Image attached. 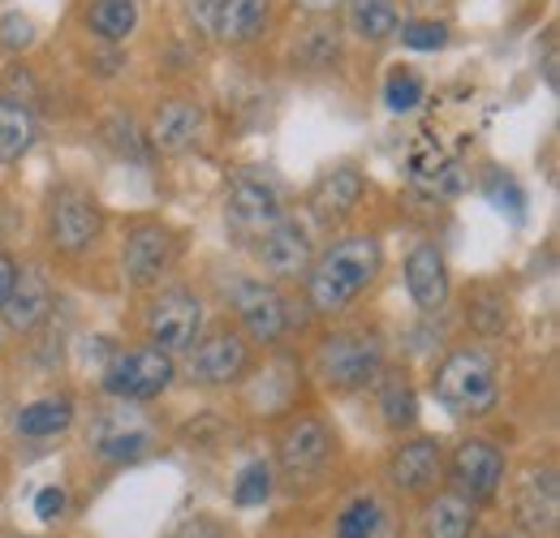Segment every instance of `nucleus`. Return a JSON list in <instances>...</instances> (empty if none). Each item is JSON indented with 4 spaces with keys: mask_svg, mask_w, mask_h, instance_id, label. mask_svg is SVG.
Segmentation results:
<instances>
[{
    "mask_svg": "<svg viewBox=\"0 0 560 538\" xmlns=\"http://www.w3.org/2000/svg\"><path fill=\"white\" fill-rule=\"evenodd\" d=\"M384 271V246L371 233L337 237L328 250H319L306 268V306L324 319L350 311L353 302L380 280Z\"/></svg>",
    "mask_w": 560,
    "mask_h": 538,
    "instance_id": "obj_1",
    "label": "nucleus"
},
{
    "mask_svg": "<svg viewBox=\"0 0 560 538\" xmlns=\"http://www.w3.org/2000/svg\"><path fill=\"white\" fill-rule=\"evenodd\" d=\"M435 401L444 405L453 418H483L500 401V375L488 349L475 344H457L444 353V362L435 366L431 379Z\"/></svg>",
    "mask_w": 560,
    "mask_h": 538,
    "instance_id": "obj_2",
    "label": "nucleus"
},
{
    "mask_svg": "<svg viewBox=\"0 0 560 538\" xmlns=\"http://www.w3.org/2000/svg\"><path fill=\"white\" fill-rule=\"evenodd\" d=\"M384 371V337L366 328H341L315 344V379L332 393H358Z\"/></svg>",
    "mask_w": 560,
    "mask_h": 538,
    "instance_id": "obj_3",
    "label": "nucleus"
},
{
    "mask_svg": "<svg viewBox=\"0 0 560 538\" xmlns=\"http://www.w3.org/2000/svg\"><path fill=\"white\" fill-rule=\"evenodd\" d=\"M177 366L173 353L155 349V344H139V349H121L108 366H104V393L117 401H155L168 384H173Z\"/></svg>",
    "mask_w": 560,
    "mask_h": 538,
    "instance_id": "obj_4",
    "label": "nucleus"
},
{
    "mask_svg": "<svg viewBox=\"0 0 560 538\" xmlns=\"http://www.w3.org/2000/svg\"><path fill=\"white\" fill-rule=\"evenodd\" d=\"M147 340L164 353H186L203 337V302L190 289H164L147 302Z\"/></svg>",
    "mask_w": 560,
    "mask_h": 538,
    "instance_id": "obj_5",
    "label": "nucleus"
},
{
    "mask_svg": "<svg viewBox=\"0 0 560 538\" xmlns=\"http://www.w3.org/2000/svg\"><path fill=\"white\" fill-rule=\"evenodd\" d=\"M177 255H182V242L168 224L135 220L130 233H126V246H121V268H126V280L135 289H155L173 271Z\"/></svg>",
    "mask_w": 560,
    "mask_h": 538,
    "instance_id": "obj_6",
    "label": "nucleus"
},
{
    "mask_svg": "<svg viewBox=\"0 0 560 538\" xmlns=\"http://www.w3.org/2000/svg\"><path fill=\"white\" fill-rule=\"evenodd\" d=\"M104 233V207L82 186H61L48 202V242L61 255H86Z\"/></svg>",
    "mask_w": 560,
    "mask_h": 538,
    "instance_id": "obj_7",
    "label": "nucleus"
},
{
    "mask_svg": "<svg viewBox=\"0 0 560 538\" xmlns=\"http://www.w3.org/2000/svg\"><path fill=\"white\" fill-rule=\"evenodd\" d=\"M186 353H190L186 375L199 388H229L250 371V344L242 332H229V328H215L208 337H199Z\"/></svg>",
    "mask_w": 560,
    "mask_h": 538,
    "instance_id": "obj_8",
    "label": "nucleus"
},
{
    "mask_svg": "<svg viewBox=\"0 0 560 538\" xmlns=\"http://www.w3.org/2000/svg\"><path fill=\"white\" fill-rule=\"evenodd\" d=\"M284 215V199H280L277 182L264 177V173H237L229 182V195H224V220L233 233L242 237H259L268 233Z\"/></svg>",
    "mask_w": 560,
    "mask_h": 538,
    "instance_id": "obj_9",
    "label": "nucleus"
},
{
    "mask_svg": "<svg viewBox=\"0 0 560 538\" xmlns=\"http://www.w3.org/2000/svg\"><path fill=\"white\" fill-rule=\"evenodd\" d=\"M255 242H259L255 246V259H259L264 276H272V280H298V276H306L311 259H315L311 224L298 220V215H289V211L280 215L268 233H259Z\"/></svg>",
    "mask_w": 560,
    "mask_h": 538,
    "instance_id": "obj_10",
    "label": "nucleus"
},
{
    "mask_svg": "<svg viewBox=\"0 0 560 538\" xmlns=\"http://www.w3.org/2000/svg\"><path fill=\"white\" fill-rule=\"evenodd\" d=\"M233 311H237V324H242L246 340H255V344H277L293 324L289 297L268 280H242L233 289Z\"/></svg>",
    "mask_w": 560,
    "mask_h": 538,
    "instance_id": "obj_11",
    "label": "nucleus"
},
{
    "mask_svg": "<svg viewBox=\"0 0 560 538\" xmlns=\"http://www.w3.org/2000/svg\"><path fill=\"white\" fill-rule=\"evenodd\" d=\"M332 457H337V435H332V426L324 418L298 413L293 422H284V431L277 440V461L284 473H293V478L319 473Z\"/></svg>",
    "mask_w": 560,
    "mask_h": 538,
    "instance_id": "obj_12",
    "label": "nucleus"
},
{
    "mask_svg": "<svg viewBox=\"0 0 560 538\" xmlns=\"http://www.w3.org/2000/svg\"><path fill=\"white\" fill-rule=\"evenodd\" d=\"M504 453L491 444V440H462L453 448V461H448V473H453V491H462L470 504H488L495 500L500 482H504Z\"/></svg>",
    "mask_w": 560,
    "mask_h": 538,
    "instance_id": "obj_13",
    "label": "nucleus"
},
{
    "mask_svg": "<svg viewBox=\"0 0 560 538\" xmlns=\"http://www.w3.org/2000/svg\"><path fill=\"white\" fill-rule=\"evenodd\" d=\"M444 478V444L435 435H415L388 457V482L401 495H431Z\"/></svg>",
    "mask_w": 560,
    "mask_h": 538,
    "instance_id": "obj_14",
    "label": "nucleus"
},
{
    "mask_svg": "<svg viewBox=\"0 0 560 538\" xmlns=\"http://www.w3.org/2000/svg\"><path fill=\"white\" fill-rule=\"evenodd\" d=\"M366 195V177L353 168V164H341V168H328L319 173V182L311 186L306 195V207L319 224H341L358 211V202Z\"/></svg>",
    "mask_w": 560,
    "mask_h": 538,
    "instance_id": "obj_15",
    "label": "nucleus"
},
{
    "mask_svg": "<svg viewBox=\"0 0 560 538\" xmlns=\"http://www.w3.org/2000/svg\"><path fill=\"white\" fill-rule=\"evenodd\" d=\"M406 289H410V297H415V306L422 315L444 311L453 280H448V259H444V250L435 242H419L406 255Z\"/></svg>",
    "mask_w": 560,
    "mask_h": 538,
    "instance_id": "obj_16",
    "label": "nucleus"
},
{
    "mask_svg": "<svg viewBox=\"0 0 560 538\" xmlns=\"http://www.w3.org/2000/svg\"><path fill=\"white\" fill-rule=\"evenodd\" d=\"M272 13H277V0H215L211 31H215L220 44L246 48V44H255V39L268 35Z\"/></svg>",
    "mask_w": 560,
    "mask_h": 538,
    "instance_id": "obj_17",
    "label": "nucleus"
},
{
    "mask_svg": "<svg viewBox=\"0 0 560 538\" xmlns=\"http://www.w3.org/2000/svg\"><path fill=\"white\" fill-rule=\"evenodd\" d=\"M406 173H410V186H415V190L440 195V199H448V195H457V190L466 186L462 164H457L440 142H431V138L415 142V151H410V160H406Z\"/></svg>",
    "mask_w": 560,
    "mask_h": 538,
    "instance_id": "obj_18",
    "label": "nucleus"
},
{
    "mask_svg": "<svg viewBox=\"0 0 560 538\" xmlns=\"http://www.w3.org/2000/svg\"><path fill=\"white\" fill-rule=\"evenodd\" d=\"M203 134V108L195 100H164L151 121V147L164 155H186Z\"/></svg>",
    "mask_w": 560,
    "mask_h": 538,
    "instance_id": "obj_19",
    "label": "nucleus"
},
{
    "mask_svg": "<svg viewBox=\"0 0 560 538\" xmlns=\"http://www.w3.org/2000/svg\"><path fill=\"white\" fill-rule=\"evenodd\" d=\"M513 513L526 530H552L560 513V487L557 470H526V478L517 482V500H513Z\"/></svg>",
    "mask_w": 560,
    "mask_h": 538,
    "instance_id": "obj_20",
    "label": "nucleus"
},
{
    "mask_svg": "<svg viewBox=\"0 0 560 538\" xmlns=\"http://www.w3.org/2000/svg\"><path fill=\"white\" fill-rule=\"evenodd\" d=\"M0 311H4V324L13 332H35L52 315V284L39 271H22Z\"/></svg>",
    "mask_w": 560,
    "mask_h": 538,
    "instance_id": "obj_21",
    "label": "nucleus"
},
{
    "mask_svg": "<svg viewBox=\"0 0 560 538\" xmlns=\"http://www.w3.org/2000/svg\"><path fill=\"white\" fill-rule=\"evenodd\" d=\"M337 538H401V517L388 500L362 495L337 517Z\"/></svg>",
    "mask_w": 560,
    "mask_h": 538,
    "instance_id": "obj_22",
    "label": "nucleus"
},
{
    "mask_svg": "<svg viewBox=\"0 0 560 538\" xmlns=\"http://www.w3.org/2000/svg\"><path fill=\"white\" fill-rule=\"evenodd\" d=\"M289 61H293V69L341 66V26H337V22H328V17H315L306 31H298Z\"/></svg>",
    "mask_w": 560,
    "mask_h": 538,
    "instance_id": "obj_23",
    "label": "nucleus"
},
{
    "mask_svg": "<svg viewBox=\"0 0 560 538\" xmlns=\"http://www.w3.org/2000/svg\"><path fill=\"white\" fill-rule=\"evenodd\" d=\"M82 26L104 44H126L139 31V0H86Z\"/></svg>",
    "mask_w": 560,
    "mask_h": 538,
    "instance_id": "obj_24",
    "label": "nucleus"
},
{
    "mask_svg": "<svg viewBox=\"0 0 560 538\" xmlns=\"http://www.w3.org/2000/svg\"><path fill=\"white\" fill-rule=\"evenodd\" d=\"M346 26L362 44H388L401 26L397 0H346Z\"/></svg>",
    "mask_w": 560,
    "mask_h": 538,
    "instance_id": "obj_25",
    "label": "nucleus"
},
{
    "mask_svg": "<svg viewBox=\"0 0 560 538\" xmlns=\"http://www.w3.org/2000/svg\"><path fill=\"white\" fill-rule=\"evenodd\" d=\"M375 401H380V413L393 431H406L419 422V397H415V384L406 371H380L375 375Z\"/></svg>",
    "mask_w": 560,
    "mask_h": 538,
    "instance_id": "obj_26",
    "label": "nucleus"
},
{
    "mask_svg": "<svg viewBox=\"0 0 560 538\" xmlns=\"http://www.w3.org/2000/svg\"><path fill=\"white\" fill-rule=\"evenodd\" d=\"M475 530V504L462 491H440L422 517V535L427 538H470Z\"/></svg>",
    "mask_w": 560,
    "mask_h": 538,
    "instance_id": "obj_27",
    "label": "nucleus"
},
{
    "mask_svg": "<svg viewBox=\"0 0 560 538\" xmlns=\"http://www.w3.org/2000/svg\"><path fill=\"white\" fill-rule=\"evenodd\" d=\"M35 142V113L18 95H0V164H18Z\"/></svg>",
    "mask_w": 560,
    "mask_h": 538,
    "instance_id": "obj_28",
    "label": "nucleus"
},
{
    "mask_svg": "<svg viewBox=\"0 0 560 538\" xmlns=\"http://www.w3.org/2000/svg\"><path fill=\"white\" fill-rule=\"evenodd\" d=\"M70 422H73L70 397H39V401L18 409V435H26V440H52Z\"/></svg>",
    "mask_w": 560,
    "mask_h": 538,
    "instance_id": "obj_29",
    "label": "nucleus"
},
{
    "mask_svg": "<svg viewBox=\"0 0 560 538\" xmlns=\"http://www.w3.org/2000/svg\"><path fill=\"white\" fill-rule=\"evenodd\" d=\"M466 319H470V328L479 332V337H495V332H504V324H509V297L500 293V289H475L470 297H466Z\"/></svg>",
    "mask_w": 560,
    "mask_h": 538,
    "instance_id": "obj_30",
    "label": "nucleus"
},
{
    "mask_svg": "<svg viewBox=\"0 0 560 538\" xmlns=\"http://www.w3.org/2000/svg\"><path fill=\"white\" fill-rule=\"evenodd\" d=\"M422 95H427V82H422L419 73L410 66H393L388 82H384V104L393 113H415L422 104Z\"/></svg>",
    "mask_w": 560,
    "mask_h": 538,
    "instance_id": "obj_31",
    "label": "nucleus"
},
{
    "mask_svg": "<svg viewBox=\"0 0 560 538\" xmlns=\"http://www.w3.org/2000/svg\"><path fill=\"white\" fill-rule=\"evenodd\" d=\"M147 448H151V435L142 426H117V431L100 435V457L104 461H139Z\"/></svg>",
    "mask_w": 560,
    "mask_h": 538,
    "instance_id": "obj_32",
    "label": "nucleus"
},
{
    "mask_svg": "<svg viewBox=\"0 0 560 538\" xmlns=\"http://www.w3.org/2000/svg\"><path fill=\"white\" fill-rule=\"evenodd\" d=\"M268 495H272V466L250 461L233 482V504L237 508H259V504H268Z\"/></svg>",
    "mask_w": 560,
    "mask_h": 538,
    "instance_id": "obj_33",
    "label": "nucleus"
},
{
    "mask_svg": "<svg viewBox=\"0 0 560 538\" xmlns=\"http://www.w3.org/2000/svg\"><path fill=\"white\" fill-rule=\"evenodd\" d=\"M397 35L415 52H440V48H448L453 31H448V22H435V17H410V22L397 26Z\"/></svg>",
    "mask_w": 560,
    "mask_h": 538,
    "instance_id": "obj_34",
    "label": "nucleus"
},
{
    "mask_svg": "<svg viewBox=\"0 0 560 538\" xmlns=\"http://www.w3.org/2000/svg\"><path fill=\"white\" fill-rule=\"evenodd\" d=\"M35 35H39V26L26 13H4L0 17V48L4 52H26L35 44Z\"/></svg>",
    "mask_w": 560,
    "mask_h": 538,
    "instance_id": "obj_35",
    "label": "nucleus"
},
{
    "mask_svg": "<svg viewBox=\"0 0 560 538\" xmlns=\"http://www.w3.org/2000/svg\"><path fill=\"white\" fill-rule=\"evenodd\" d=\"M488 199H491V207H500V211H509L513 220H522L526 195H522V186H517L509 173H491V177H488Z\"/></svg>",
    "mask_w": 560,
    "mask_h": 538,
    "instance_id": "obj_36",
    "label": "nucleus"
},
{
    "mask_svg": "<svg viewBox=\"0 0 560 538\" xmlns=\"http://www.w3.org/2000/svg\"><path fill=\"white\" fill-rule=\"evenodd\" d=\"M173 538H229V530H224L215 517L199 513V517H186V522L173 530Z\"/></svg>",
    "mask_w": 560,
    "mask_h": 538,
    "instance_id": "obj_37",
    "label": "nucleus"
},
{
    "mask_svg": "<svg viewBox=\"0 0 560 538\" xmlns=\"http://www.w3.org/2000/svg\"><path fill=\"white\" fill-rule=\"evenodd\" d=\"M66 513V491L61 487H44L39 495H35V517L39 522H57Z\"/></svg>",
    "mask_w": 560,
    "mask_h": 538,
    "instance_id": "obj_38",
    "label": "nucleus"
},
{
    "mask_svg": "<svg viewBox=\"0 0 560 538\" xmlns=\"http://www.w3.org/2000/svg\"><path fill=\"white\" fill-rule=\"evenodd\" d=\"M18 276H22V268H18V259H13L9 250H0V306H4V297L13 293Z\"/></svg>",
    "mask_w": 560,
    "mask_h": 538,
    "instance_id": "obj_39",
    "label": "nucleus"
},
{
    "mask_svg": "<svg viewBox=\"0 0 560 538\" xmlns=\"http://www.w3.org/2000/svg\"><path fill=\"white\" fill-rule=\"evenodd\" d=\"M293 4H298L302 13H311V17H328V13H332V9H341L346 0H293Z\"/></svg>",
    "mask_w": 560,
    "mask_h": 538,
    "instance_id": "obj_40",
    "label": "nucleus"
},
{
    "mask_svg": "<svg viewBox=\"0 0 560 538\" xmlns=\"http://www.w3.org/2000/svg\"><path fill=\"white\" fill-rule=\"evenodd\" d=\"M491 538H530L526 530H500V535H491Z\"/></svg>",
    "mask_w": 560,
    "mask_h": 538,
    "instance_id": "obj_41",
    "label": "nucleus"
}]
</instances>
